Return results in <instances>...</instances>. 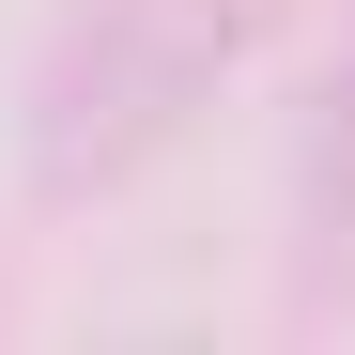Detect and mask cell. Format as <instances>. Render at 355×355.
<instances>
[{"label":"cell","mask_w":355,"mask_h":355,"mask_svg":"<svg viewBox=\"0 0 355 355\" xmlns=\"http://www.w3.org/2000/svg\"><path fill=\"white\" fill-rule=\"evenodd\" d=\"M293 309H355V31L309 78V124H293Z\"/></svg>","instance_id":"obj_2"},{"label":"cell","mask_w":355,"mask_h":355,"mask_svg":"<svg viewBox=\"0 0 355 355\" xmlns=\"http://www.w3.org/2000/svg\"><path fill=\"white\" fill-rule=\"evenodd\" d=\"M263 0H62L31 62V201H108L186 139V108L248 62Z\"/></svg>","instance_id":"obj_1"}]
</instances>
